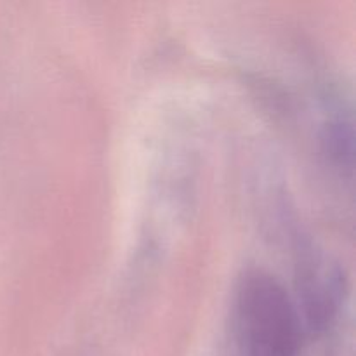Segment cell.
<instances>
[{
  "label": "cell",
  "mask_w": 356,
  "mask_h": 356,
  "mask_svg": "<svg viewBox=\"0 0 356 356\" xmlns=\"http://www.w3.org/2000/svg\"><path fill=\"white\" fill-rule=\"evenodd\" d=\"M235 327L243 356H298L301 320L285 289L264 271L240 278L235 298Z\"/></svg>",
  "instance_id": "1"
}]
</instances>
